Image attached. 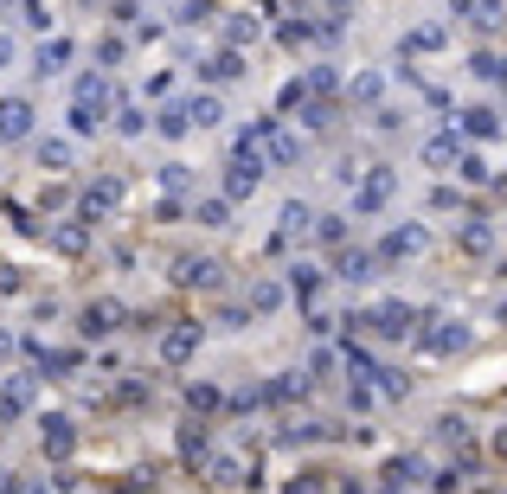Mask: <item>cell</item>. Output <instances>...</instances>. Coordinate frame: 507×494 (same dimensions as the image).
Listing matches in <instances>:
<instances>
[{
    "label": "cell",
    "mask_w": 507,
    "mask_h": 494,
    "mask_svg": "<svg viewBox=\"0 0 507 494\" xmlns=\"http://www.w3.org/2000/svg\"><path fill=\"white\" fill-rule=\"evenodd\" d=\"M7 59H13V45H7V39H0V65H7Z\"/></svg>",
    "instance_id": "obj_2"
},
{
    "label": "cell",
    "mask_w": 507,
    "mask_h": 494,
    "mask_svg": "<svg viewBox=\"0 0 507 494\" xmlns=\"http://www.w3.org/2000/svg\"><path fill=\"white\" fill-rule=\"evenodd\" d=\"M26 116H33L26 103H0V135H20V129H26Z\"/></svg>",
    "instance_id": "obj_1"
}]
</instances>
